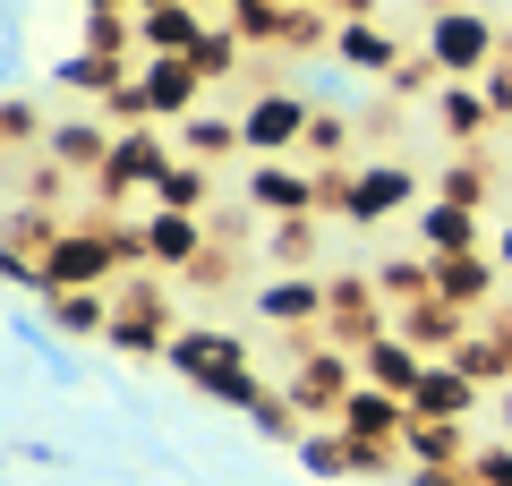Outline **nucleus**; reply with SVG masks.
Segmentation results:
<instances>
[{"label": "nucleus", "mask_w": 512, "mask_h": 486, "mask_svg": "<svg viewBox=\"0 0 512 486\" xmlns=\"http://www.w3.org/2000/svg\"><path fill=\"white\" fill-rule=\"evenodd\" d=\"M171 162H180V137H163V128H120L103 154V171H94V197L103 205H128V197H154V180H163Z\"/></svg>", "instance_id": "obj_1"}, {"label": "nucleus", "mask_w": 512, "mask_h": 486, "mask_svg": "<svg viewBox=\"0 0 512 486\" xmlns=\"http://www.w3.org/2000/svg\"><path fill=\"white\" fill-rule=\"evenodd\" d=\"M308 120L316 103L299 86H256L248 103H239V137H248V162H291L299 145H308Z\"/></svg>", "instance_id": "obj_2"}, {"label": "nucleus", "mask_w": 512, "mask_h": 486, "mask_svg": "<svg viewBox=\"0 0 512 486\" xmlns=\"http://www.w3.org/2000/svg\"><path fill=\"white\" fill-rule=\"evenodd\" d=\"M427 60H436L444 77H487L495 60H504V35H495L487 9H436V18H427Z\"/></svg>", "instance_id": "obj_3"}, {"label": "nucleus", "mask_w": 512, "mask_h": 486, "mask_svg": "<svg viewBox=\"0 0 512 486\" xmlns=\"http://www.w3.org/2000/svg\"><path fill=\"white\" fill-rule=\"evenodd\" d=\"M350 384H359V350L316 342L308 359L291 367V384H282V393L299 401V418H308V427H333V418H342V401H350Z\"/></svg>", "instance_id": "obj_4"}, {"label": "nucleus", "mask_w": 512, "mask_h": 486, "mask_svg": "<svg viewBox=\"0 0 512 486\" xmlns=\"http://www.w3.org/2000/svg\"><path fill=\"white\" fill-rule=\"evenodd\" d=\"M137 256L154 273H197L205 265V214H171V205H137Z\"/></svg>", "instance_id": "obj_5"}, {"label": "nucleus", "mask_w": 512, "mask_h": 486, "mask_svg": "<svg viewBox=\"0 0 512 486\" xmlns=\"http://www.w3.org/2000/svg\"><path fill=\"white\" fill-rule=\"evenodd\" d=\"M419 205V171L410 162H393V154H376V162H359L350 171V197H342V222H384V214H410Z\"/></svg>", "instance_id": "obj_6"}, {"label": "nucleus", "mask_w": 512, "mask_h": 486, "mask_svg": "<svg viewBox=\"0 0 512 486\" xmlns=\"http://www.w3.org/2000/svg\"><path fill=\"white\" fill-rule=\"evenodd\" d=\"M137 94H146V120H154V128H163V120L180 128L188 111L205 103V77L188 69L180 52H146V60H137Z\"/></svg>", "instance_id": "obj_7"}, {"label": "nucleus", "mask_w": 512, "mask_h": 486, "mask_svg": "<svg viewBox=\"0 0 512 486\" xmlns=\"http://www.w3.org/2000/svg\"><path fill=\"white\" fill-rule=\"evenodd\" d=\"M171 307H163V282H137V290H128V299H120V316H111V333H103V342L111 350H120V359H163V350H171Z\"/></svg>", "instance_id": "obj_8"}, {"label": "nucleus", "mask_w": 512, "mask_h": 486, "mask_svg": "<svg viewBox=\"0 0 512 486\" xmlns=\"http://www.w3.org/2000/svg\"><path fill=\"white\" fill-rule=\"evenodd\" d=\"M239 197H248V214H265V222L316 214V171H308V162H248Z\"/></svg>", "instance_id": "obj_9"}, {"label": "nucleus", "mask_w": 512, "mask_h": 486, "mask_svg": "<svg viewBox=\"0 0 512 486\" xmlns=\"http://www.w3.org/2000/svg\"><path fill=\"white\" fill-rule=\"evenodd\" d=\"M342 435H359V444H402L410 435V401L402 393H384V384H350L342 418H333Z\"/></svg>", "instance_id": "obj_10"}, {"label": "nucleus", "mask_w": 512, "mask_h": 486, "mask_svg": "<svg viewBox=\"0 0 512 486\" xmlns=\"http://www.w3.org/2000/svg\"><path fill=\"white\" fill-rule=\"evenodd\" d=\"M325 307H333V282H316V273H282V282L256 290V316L282 324V333H308V324H325Z\"/></svg>", "instance_id": "obj_11"}, {"label": "nucleus", "mask_w": 512, "mask_h": 486, "mask_svg": "<svg viewBox=\"0 0 512 486\" xmlns=\"http://www.w3.org/2000/svg\"><path fill=\"white\" fill-rule=\"evenodd\" d=\"M325 52L333 60H342V69L350 77H393V69H402V43H393V35H384V26L376 18H342V26H333V43H325Z\"/></svg>", "instance_id": "obj_12"}, {"label": "nucleus", "mask_w": 512, "mask_h": 486, "mask_svg": "<svg viewBox=\"0 0 512 486\" xmlns=\"http://www.w3.org/2000/svg\"><path fill=\"white\" fill-rule=\"evenodd\" d=\"M111 137H120V128H111L103 111H69V120H52V137H43V145H52L60 171H86V180H94L103 154H111Z\"/></svg>", "instance_id": "obj_13"}, {"label": "nucleus", "mask_w": 512, "mask_h": 486, "mask_svg": "<svg viewBox=\"0 0 512 486\" xmlns=\"http://www.w3.org/2000/svg\"><path fill=\"white\" fill-rule=\"evenodd\" d=\"M504 282H512V273L495 265V256H478V248H470V256H436V299H453L461 316H478Z\"/></svg>", "instance_id": "obj_14"}, {"label": "nucleus", "mask_w": 512, "mask_h": 486, "mask_svg": "<svg viewBox=\"0 0 512 486\" xmlns=\"http://www.w3.org/2000/svg\"><path fill=\"white\" fill-rule=\"evenodd\" d=\"M111 316H120L111 290H52V299H43V324H52L60 342H103Z\"/></svg>", "instance_id": "obj_15"}, {"label": "nucleus", "mask_w": 512, "mask_h": 486, "mask_svg": "<svg viewBox=\"0 0 512 486\" xmlns=\"http://www.w3.org/2000/svg\"><path fill=\"white\" fill-rule=\"evenodd\" d=\"M419 376H427V350L410 342V333H384V342H367L359 350V384H384V393H419Z\"/></svg>", "instance_id": "obj_16"}, {"label": "nucleus", "mask_w": 512, "mask_h": 486, "mask_svg": "<svg viewBox=\"0 0 512 486\" xmlns=\"http://www.w3.org/2000/svg\"><path fill=\"white\" fill-rule=\"evenodd\" d=\"M436 128L453 145H478L495 128V103H487V86L478 77H444V94H436Z\"/></svg>", "instance_id": "obj_17"}, {"label": "nucleus", "mask_w": 512, "mask_h": 486, "mask_svg": "<svg viewBox=\"0 0 512 486\" xmlns=\"http://www.w3.org/2000/svg\"><path fill=\"white\" fill-rule=\"evenodd\" d=\"M478 393H487V384H470L453 359H427L419 393H410V418H470V410H478Z\"/></svg>", "instance_id": "obj_18"}, {"label": "nucleus", "mask_w": 512, "mask_h": 486, "mask_svg": "<svg viewBox=\"0 0 512 486\" xmlns=\"http://www.w3.org/2000/svg\"><path fill=\"white\" fill-rule=\"evenodd\" d=\"M222 359H248V350H239V333H222V324H180V333H171V350H163V367H171V376H188V384H197L205 367H222Z\"/></svg>", "instance_id": "obj_19"}, {"label": "nucleus", "mask_w": 512, "mask_h": 486, "mask_svg": "<svg viewBox=\"0 0 512 486\" xmlns=\"http://www.w3.org/2000/svg\"><path fill=\"white\" fill-rule=\"evenodd\" d=\"M393 333H410L427 359H453L461 333H470V316H461L453 299H419V307H402V316H393Z\"/></svg>", "instance_id": "obj_20"}, {"label": "nucleus", "mask_w": 512, "mask_h": 486, "mask_svg": "<svg viewBox=\"0 0 512 486\" xmlns=\"http://www.w3.org/2000/svg\"><path fill=\"white\" fill-rule=\"evenodd\" d=\"M470 418H410V435H402V452H410V469H470Z\"/></svg>", "instance_id": "obj_21"}, {"label": "nucleus", "mask_w": 512, "mask_h": 486, "mask_svg": "<svg viewBox=\"0 0 512 486\" xmlns=\"http://www.w3.org/2000/svg\"><path fill=\"white\" fill-rule=\"evenodd\" d=\"M180 154L188 162H231V154H248V137H239V111H188L180 120Z\"/></svg>", "instance_id": "obj_22"}, {"label": "nucleus", "mask_w": 512, "mask_h": 486, "mask_svg": "<svg viewBox=\"0 0 512 486\" xmlns=\"http://www.w3.org/2000/svg\"><path fill=\"white\" fill-rule=\"evenodd\" d=\"M128 77H137V60H111V52H60L52 60V86L60 94H94V103H103L111 86H128Z\"/></svg>", "instance_id": "obj_23"}, {"label": "nucleus", "mask_w": 512, "mask_h": 486, "mask_svg": "<svg viewBox=\"0 0 512 486\" xmlns=\"http://www.w3.org/2000/svg\"><path fill=\"white\" fill-rule=\"evenodd\" d=\"M197 35H205V9H197V0L146 9V18H137V60H146V52H188Z\"/></svg>", "instance_id": "obj_24"}, {"label": "nucleus", "mask_w": 512, "mask_h": 486, "mask_svg": "<svg viewBox=\"0 0 512 486\" xmlns=\"http://www.w3.org/2000/svg\"><path fill=\"white\" fill-rule=\"evenodd\" d=\"M419 239H427V256H470L478 214H470V205H444V197H427V205H419Z\"/></svg>", "instance_id": "obj_25"}, {"label": "nucleus", "mask_w": 512, "mask_h": 486, "mask_svg": "<svg viewBox=\"0 0 512 486\" xmlns=\"http://www.w3.org/2000/svg\"><path fill=\"white\" fill-rule=\"evenodd\" d=\"M154 205H171V214H214V162H171L163 180H154Z\"/></svg>", "instance_id": "obj_26"}, {"label": "nucleus", "mask_w": 512, "mask_h": 486, "mask_svg": "<svg viewBox=\"0 0 512 486\" xmlns=\"http://www.w3.org/2000/svg\"><path fill=\"white\" fill-rule=\"evenodd\" d=\"M436 197H444V205H470V214H478V205L495 197V171H487V154H470V145H453V162L436 171Z\"/></svg>", "instance_id": "obj_27"}, {"label": "nucleus", "mask_w": 512, "mask_h": 486, "mask_svg": "<svg viewBox=\"0 0 512 486\" xmlns=\"http://www.w3.org/2000/svg\"><path fill=\"white\" fill-rule=\"evenodd\" d=\"M197 393H205V401H222V410H239V418H248V410H256V401L274 393V384L256 376V367H248V359H222V367H205V376H197Z\"/></svg>", "instance_id": "obj_28"}, {"label": "nucleus", "mask_w": 512, "mask_h": 486, "mask_svg": "<svg viewBox=\"0 0 512 486\" xmlns=\"http://www.w3.org/2000/svg\"><path fill=\"white\" fill-rule=\"evenodd\" d=\"M350 145H359V120L350 111H316L299 154H308V171H350Z\"/></svg>", "instance_id": "obj_29"}, {"label": "nucleus", "mask_w": 512, "mask_h": 486, "mask_svg": "<svg viewBox=\"0 0 512 486\" xmlns=\"http://www.w3.org/2000/svg\"><path fill=\"white\" fill-rule=\"evenodd\" d=\"M376 290H384V307L436 299V256H384V265H376Z\"/></svg>", "instance_id": "obj_30"}, {"label": "nucleus", "mask_w": 512, "mask_h": 486, "mask_svg": "<svg viewBox=\"0 0 512 486\" xmlns=\"http://www.w3.org/2000/svg\"><path fill=\"white\" fill-rule=\"evenodd\" d=\"M239 52H248V35H239V26H205V35L188 43L180 60H188V69H197V77H205V86H222V77L239 69Z\"/></svg>", "instance_id": "obj_31"}, {"label": "nucleus", "mask_w": 512, "mask_h": 486, "mask_svg": "<svg viewBox=\"0 0 512 486\" xmlns=\"http://www.w3.org/2000/svg\"><path fill=\"white\" fill-rule=\"evenodd\" d=\"M265 256H274L282 273H299V265L316 256V214H282L274 231H265Z\"/></svg>", "instance_id": "obj_32"}, {"label": "nucleus", "mask_w": 512, "mask_h": 486, "mask_svg": "<svg viewBox=\"0 0 512 486\" xmlns=\"http://www.w3.org/2000/svg\"><path fill=\"white\" fill-rule=\"evenodd\" d=\"M0 137H9V145H35V137H52V128H43V111L26 103V94H9V103H0Z\"/></svg>", "instance_id": "obj_33"}, {"label": "nucleus", "mask_w": 512, "mask_h": 486, "mask_svg": "<svg viewBox=\"0 0 512 486\" xmlns=\"http://www.w3.org/2000/svg\"><path fill=\"white\" fill-rule=\"evenodd\" d=\"M384 86H393V94H444V69H436V60H427V52H410L402 69L384 77Z\"/></svg>", "instance_id": "obj_34"}, {"label": "nucleus", "mask_w": 512, "mask_h": 486, "mask_svg": "<svg viewBox=\"0 0 512 486\" xmlns=\"http://www.w3.org/2000/svg\"><path fill=\"white\" fill-rule=\"evenodd\" d=\"M470 478L478 486H512V435H504V444H487V452H470Z\"/></svg>", "instance_id": "obj_35"}, {"label": "nucleus", "mask_w": 512, "mask_h": 486, "mask_svg": "<svg viewBox=\"0 0 512 486\" xmlns=\"http://www.w3.org/2000/svg\"><path fill=\"white\" fill-rule=\"evenodd\" d=\"M402 486H478L470 469H402Z\"/></svg>", "instance_id": "obj_36"}, {"label": "nucleus", "mask_w": 512, "mask_h": 486, "mask_svg": "<svg viewBox=\"0 0 512 486\" xmlns=\"http://www.w3.org/2000/svg\"><path fill=\"white\" fill-rule=\"evenodd\" d=\"M325 18H333V26H342V18H376V0H333Z\"/></svg>", "instance_id": "obj_37"}, {"label": "nucleus", "mask_w": 512, "mask_h": 486, "mask_svg": "<svg viewBox=\"0 0 512 486\" xmlns=\"http://www.w3.org/2000/svg\"><path fill=\"white\" fill-rule=\"evenodd\" d=\"M495 418H504V435H512V384H504V393H495Z\"/></svg>", "instance_id": "obj_38"}, {"label": "nucleus", "mask_w": 512, "mask_h": 486, "mask_svg": "<svg viewBox=\"0 0 512 486\" xmlns=\"http://www.w3.org/2000/svg\"><path fill=\"white\" fill-rule=\"evenodd\" d=\"M495 265H504V273H512V231H504V239H495Z\"/></svg>", "instance_id": "obj_39"}, {"label": "nucleus", "mask_w": 512, "mask_h": 486, "mask_svg": "<svg viewBox=\"0 0 512 486\" xmlns=\"http://www.w3.org/2000/svg\"><path fill=\"white\" fill-rule=\"evenodd\" d=\"M128 9H137V18H146V9H171V0H128Z\"/></svg>", "instance_id": "obj_40"}, {"label": "nucleus", "mask_w": 512, "mask_h": 486, "mask_svg": "<svg viewBox=\"0 0 512 486\" xmlns=\"http://www.w3.org/2000/svg\"><path fill=\"white\" fill-rule=\"evenodd\" d=\"M77 9H128V0H77Z\"/></svg>", "instance_id": "obj_41"}, {"label": "nucleus", "mask_w": 512, "mask_h": 486, "mask_svg": "<svg viewBox=\"0 0 512 486\" xmlns=\"http://www.w3.org/2000/svg\"><path fill=\"white\" fill-rule=\"evenodd\" d=\"M291 9H333V0H291Z\"/></svg>", "instance_id": "obj_42"}]
</instances>
